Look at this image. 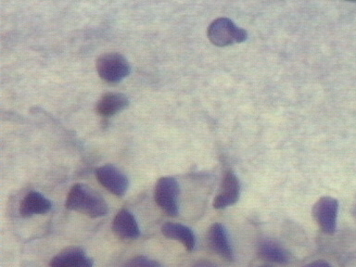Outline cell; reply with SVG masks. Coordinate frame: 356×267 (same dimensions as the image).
<instances>
[{
    "instance_id": "cell-1",
    "label": "cell",
    "mask_w": 356,
    "mask_h": 267,
    "mask_svg": "<svg viewBox=\"0 0 356 267\" xmlns=\"http://www.w3.org/2000/svg\"><path fill=\"white\" fill-rule=\"evenodd\" d=\"M65 206L69 210L92 218H99L108 213V206L104 197L85 184L72 186L67 196Z\"/></svg>"
},
{
    "instance_id": "cell-2",
    "label": "cell",
    "mask_w": 356,
    "mask_h": 267,
    "mask_svg": "<svg viewBox=\"0 0 356 267\" xmlns=\"http://www.w3.org/2000/svg\"><path fill=\"white\" fill-rule=\"evenodd\" d=\"M97 74L108 83H120L131 72V65L127 58L119 53H106L96 61Z\"/></svg>"
},
{
    "instance_id": "cell-3",
    "label": "cell",
    "mask_w": 356,
    "mask_h": 267,
    "mask_svg": "<svg viewBox=\"0 0 356 267\" xmlns=\"http://www.w3.org/2000/svg\"><path fill=\"white\" fill-rule=\"evenodd\" d=\"M208 38L217 47H227L229 44L242 43L246 40L248 33L236 26L227 18L216 19L208 28Z\"/></svg>"
},
{
    "instance_id": "cell-4",
    "label": "cell",
    "mask_w": 356,
    "mask_h": 267,
    "mask_svg": "<svg viewBox=\"0 0 356 267\" xmlns=\"http://www.w3.org/2000/svg\"><path fill=\"white\" fill-rule=\"evenodd\" d=\"M179 184L171 177L160 178L156 184L154 199L159 207L170 216L179 213Z\"/></svg>"
},
{
    "instance_id": "cell-5",
    "label": "cell",
    "mask_w": 356,
    "mask_h": 267,
    "mask_svg": "<svg viewBox=\"0 0 356 267\" xmlns=\"http://www.w3.org/2000/svg\"><path fill=\"white\" fill-rule=\"evenodd\" d=\"M338 213L339 202L331 197H323L317 200L312 211L318 227L327 235L335 233Z\"/></svg>"
},
{
    "instance_id": "cell-6",
    "label": "cell",
    "mask_w": 356,
    "mask_h": 267,
    "mask_svg": "<svg viewBox=\"0 0 356 267\" xmlns=\"http://www.w3.org/2000/svg\"><path fill=\"white\" fill-rule=\"evenodd\" d=\"M97 181L111 193L118 197L124 196L129 188L127 175L111 164L100 166L95 171Z\"/></svg>"
},
{
    "instance_id": "cell-7",
    "label": "cell",
    "mask_w": 356,
    "mask_h": 267,
    "mask_svg": "<svg viewBox=\"0 0 356 267\" xmlns=\"http://www.w3.org/2000/svg\"><path fill=\"white\" fill-rule=\"evenodd\" d=\"M241 196V183L233 172L225 174L218 195L213 200V207L224 209L236 204Z\"/></svg>"
},
{
    "instance_id": "cell-8",
    "label": "cell",
    "mask_w": 356,
    "mask_h": 267,
    "mask_svg": "<svg viewBox=\"0 0 356 267\" xmlns=\"http://www.w3.org/2000/svg\"><path fill=\"white\" fill-rule=\"evenodd\" d=\"M208 242L211 249L216 254L221 256L228 261L234 260V252L231 247L227 229L224 225L216 222L210 227L208 233Z\"/></svg>"
},
{
    "instance_id": "cell-9",
    "label": "cell",
    "mask_w": 356,
    "mask_h": 267,
    "mask_svg": "<svg viewBox=\"0 0 356 267\" xmlns=\"http://www.w3.org/2000/svg\"><path fill=\"white\" fill-rule=\"evenodd\" d=\"M113 230L117 236L124 239H136L140 236V229L136 217L125 209H122L114 217Z\"/></svg>"
},
{
    "instance_id": "cell-10",
    "label": "cell",
    "mask_w": 356,
    "mask_h": 267,
    "mask_svg": "<svg viewBox=\"0 0 356 267\" xmlns=\"http://www.w3.org/2000/svg\"><path fill=\"white\" fill-rule=\"evenodd\" d=\"M94 263L80 248H70L50 261V267H93Z\"/></svg>"
},
{
    "instance_id": "cell-11",
    "label": "cell",
    "mask_w": 356,
    "mask_h": 267,
    "mask_svg": "<svg viewBox=\"0 0 356 267\" xmlns=\"http://www.w3.org/2000/svg\"><path fill=\"white\" fill-rule=\"evenodd\" d=\"M51 208L52 203L49 199L38 191H30L19 203V214L22 217L46 214Z\"/></svg>"
},
{
    "instance_id": "cell-12",
    "label": "cell",
    "mask_w": 356,
    "mask_h": 267,
    "mask_svg": "<svg viewBox=\"0 0 356 267\" xmlns=\"http://www.w3.org/2000/svg\"><path fill=\"white\" fill-rule=\"evenodd\" d=\"M130 104V100L124 94L107 93L103 95L97 103V111L100 115L111 117L125 110Z\"/></svg>"
},
{
    "instance_id": "cell-13",
    "label": "cell",
    "mask_w": 356,
    "mask_h": 267,
    "mask_svg": "<svg viewBox=\"0 0 356 267\" xmlns=\"http://www.w3.org/2000/svg\"><path fill=\"white\" fill-rule=\"evenodd\" d=\"M161 232L167 238L181 242L188 252L194 250L196 236L193 231L186 225L168 222L161 227Z\"/></svg>"
},
{
    "instance_id": "cell-14",
    "label": "cell",
    "mask_w": 356,
    "mask_h": 267,
    "mask_svg": "<svg viewBox=\"0 0 356 267\" xmlns=\"http://www.w3.org/2000/svg\"><path fill=\"white\" fill-rule=\"evenodd\" d=\"M258 254L264 260L285 264L291 261L288 250L271 239H264L258 245Z\"/></svg>"
},
{
    "instance_id": "cell-15",
    "label": "cell",
    "mask_w": 356,
    "mask_h": 267,
    "mask_svg": "<svg viewBox=\"0 0 356 267\" xmlns=\"http://www.w3.org/2000/svg\"><path fill=\"white\" fill-rule=\"evenodd\" d=\"M122 267H163L158 261L146 257V256H136L127 261Z\"/></svg>"
},
{
    "instance_id": "cell-16",
    "label": "cell",
    "mask_w": 356,
    "mask_h": 267,
    "mask_svg": "<svg viewBox=\"0 0 356 267\" xmlns=\"http://www.w3.org/2000/svg\"><path fill=\"white\" fill-rule=\"evenodd\" d=\"M305 267H331V266L324 260H316L308 264Z\"/></svg>"
},
{
    "instance_id": "cell-17",
    "label": "cell",
    "mask_w": 356,
    "mask_h": 267,
    "mask_svg": "<svg viewBox=\"0 0 356 267\" xmlns=\"http://www.w3.org/2000/svg\"><path fill=\"white\" fill-rule=\"evenodd\" d=\"M192 267H218L216 264L213 263V261H207V260H202L197 261L196 264H194Z\"/></svg>"
},
{
    "instance_id": "cell-18",
    "label": "cell",
    "mask_w": 356,
    "mask_h": 267,
    "mask_svg": "<svg viewBox=\"0 0 356 267\" xmlns=\"http://www.w3.org/2000/svg\"><path fill=\"white\" fill-rule=\"evenodd\" d=\"M260 267H272V266H260Z\"/></svg>"
}]
</instances>
